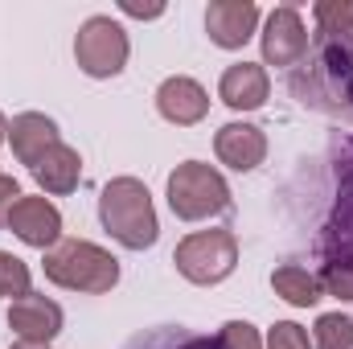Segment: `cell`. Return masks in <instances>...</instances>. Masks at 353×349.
Wrapping results in <instances>:
<instances>
[{"instance_id": "1", "label": "cell", "mask_w": 353, "mask_h": 349, "mask_svg": "<svg viewBox=\"0 0 353 349\" xmlns=\"http://www.w3.org/2000/svg\"><path fill=\"white\" fill-rule=\"evenodd\" d=\"M312 17L316 37L308 41V54L292 70L288 87L304 107L353 123V0H321Z\"/></svg>"}, {"instance_id": "2", "label": "cell", "mask_w": 353, "mask_h": 349, "mask_svg": "<svg viewBox=\"0 0 353 349\" xmlns=\"http://www.w3.org/2000/svg\"><path fill=\"white\" fill-rule=\"evenodd\" d=\"M99 222L103 230L128 247V251H148L161 239V218L152 206V193L140 177H111L99 193Z\"/></svg>"}, {"instance_id": "3", "label": "cell", "mask_w": 353, "mask_h": 349, "mask_svg": "<svg viewBox=\"0 0 353 349\" xmlns=\"http://www.w3.org/2000/svg\"><path fill=\"white\" fill-rule=\"evenodd\" d=\"M41 267H46V279L66 288V292L103 296L119 283V259L87 239H62L58 247L46 251Z\"/></svg>"}, {"instance_id": "4", "label": "cell", "mask_w": 353, "mask_h": 349, "mask_svg": "<svg viewBox=\"0 0 353 349\" xmlns=\"http://www.w3.org/2000/svg\"><path fill=\"white\" fill-rule=\"evenodd\" d=\"M321 267H353V136L333 152V197L316 230Z\"/></svg>"}, {"instance_id": "5", "label": "cell", "mask_w": 353, "mask_h": 349, "mask_svg": "<svg viewBox=\"0 0 353 349\" xmlns=\"http://www.w3.org/2000/svg\"><path fill=\"white\" fill-rule=\"evenodd\" d=\"M169 210L181 222H205L230 210V185L205 161H185L169 173Z\"/></svg>"}, {"instance_id": "6", "label": "cell", "mask_w": 353, "mask_h": 349, "mask_svg": "<svg viewBox=\"0 0 353 349\" xmlns=\"http://www.w3.org/2000/svg\"><path fill=\"white\" fill-rule=\"evenodd\" d=\"M173 263L189 283L214 288L239 267V239L234 230H193L176 243Z\"/></svg>"}, {"instance_id": "7", "label": "cell", "mask_w": 353, "mask_h": 349, "mask_svg": "<svg viewBox=\"0 0 353 349\" xmlns=\"http://www.w3.org/2000/svg\"><path fill=\"white\" fill-rule=\"evenodd\" d=\"M128 29L111 17H87L74 37V58L87 79H115L128 66Z\"/></svg>"}, {"instance_id": "8", "label": "cell", "mask_w": 353, "mask_h": 349, "mask_svg": "<svg viewBox=\"0 0 353 349\" xmlns=\"http://www.w3.org/2000/svg\"><path fill=\"white\" fill-rule=\"evenodd\" d=\"M308 25L300 17L296 4H279L271 8L263 21V33H259V46H263V66H300L304 54H308Z\"/></svg>"}, {"instance_id": "9", "label": "cell", "mask_w": 353, "mask_h": 349, "mask_svg": "<svg viewBox=\"0 0 353 349\" xmlns=\"http://www.w3.org/2000/svg\"><path fill=\"white\" fill-rule=\"evenodd\" d=\"M4 226L25 243V247H37V251H50L62 243V214L50 197H17Z\"/></svg>"}, {"instance_id": "10", "label": "cell", "mask_w": 353, "mask_h": 349, "mask_svg": "<svg viewBox=\"0 0 353 349\" xmlns=\"http://www.w3.org/2000/svg\"><path fill=\"white\" fill-rule=\"evenodd\" d=\"M259 29V4L255 0H210L205 8V33L218 50H243Z\"/></svg>"}, {"instance_id": "11", "label": "cell", "mask_w": 353, "mask_h": 349, "mask_svg": "<svg viewBox=\"0 0 353 349\" xmlns=\"http://www.w3.org/2000/svg\"><path fill=\"white\" fill-rule=\"evenodd\" d=\"M62 321H66L62 304H54L50 296H37V292L8 304V329L29 346H50L62 333Z\"/></svg>"}, {"instance_id": "12", "label": "cell", "mask_w": 353, "mask_h": 349, "mask_svg": "<svg viewBox=\"0 0 353 349\" xmlns=\"http://www.w3.org/2000/svg\"><path fill=\"white\" fill-rule=\"evenodd\" d=\"M214 152H218V161H222L226 169H234V173H255L267 161V136H263V128L234 119V123L218 128Z\"/></svg>"}, {"instance_id": "13", "label": "cell", "mask_w": 353, "mask_h": 349, "mask_svg": "<svg viewBox=\"0 0 353 349\" xmlns=\"http://www.w3.org/2000/svg\"><path fill=\"white\" fill-rule=\"evenodd\" d=\"M157 111H161L169 123H176V128H193V123L205 119L210 94H205V87H201L197 79L173 74V79H165V83L157 87Z\"/></svg>"}, {"instance_id": "14", "label": "cell", "mask_w": 353, "mask_h": 349, "mask_svg": "<svg viewBox=\"0 0 353 349\" xmlns=\"http://www.w3.org/2000/svg\"><path fill=\"white\" fill-rule=\"evenodd\" d=\"M271 94V79H267L263 62H234L222 70V83H218V99L230 107V111H259Z\"/></svg>"}, {"instance_id": "15", "label": "cell", "mask_w": 353, "mask_h": 349, "mask_svg": "<svg viewBox=\"0 0 353 349\" xmlns=\"http://www.w3.org/2000/svg\"><path fill=\"white\" fill-rule=\"evenodd\" d=\"M8 144H12V157L21 165H29V173H33V165L58 144V123L41 111H21L8 123Z\"/></svg>"}, {"instance_id": "16", "label": "cell", "mask_w": 353, "mask_h": 349, "mask_svg": "<svg viewBox=\"0 0 353 349\" xmlns=\"http://www.w3.org/2000/svg\"><path fill=\"white\" fill-rule=\"evenodd\" d=\"M33 177H37V185H41L46 193H54V197L74 193L79 181H83V157H79V148H70V144L58 140V144L33 165Z\"/></svg>"}, {"instance_id": "17", "label": "cell", "mask_w": 353, "mask_h": 349, "mask_svg": "<svg viewBox=\"0 0 353 349\" xmlns=\"http://www.w3.org/2000/svg\"><path fill=\"white\" fill-rule=\"evenodd\" d=\"M271 288H275V296L288 300L292 308H312V304L325 296L316 271H308V267H300V263H279V267L271 271Z\"/></svg>"}, {"instance_id": "18", "label": "cell", "mask_w": 353, "mask_h": 349, "mask_svg": "<svg viewBox=\"0 0 353 349\" xmlns=\"http://www.w3.org/2000/svg\"><path fill=\"white\" fill-rule=\"evenodd\" d=\"M123 349H222V337L193 333V329H181V325H161V329L136 333Z\"/></svg>"}, {"instance_id": "19", "label": "cell", "mask_w": 353, "mask_h": 349, "mask_svg": "<svg viewBox=\"0 0 353 349\" xmlns=\"http://www.w3.org/2000/svg\"><path fill=\"white\" fill-rule=\"evenodd\" d=\"M312 349H353V321L341 312H325L316 317V329H312Z\"/></svg>"}, {"instance_id": "20", "label": "cell", "mask_w": 353, "mask_h": 349, "mask_svg": "<svg viewBox=\"0 0 353 349\" xmlns=\"http://www.w3.org/2000/svg\"><path fill=\"white\" fill-rule=\"evenodd\" d=\"M29 296V267L12 251H0V300H21Z\"/></svg>"}, {"instance_id": "21", "label": "cell", "mask_w": 353, "mask_h": 349, "mask_svg": "<svg viewBox=\"0 0 353 349\" xmlns=\"http://www.w3.org/2000/svg\"><path fill=\"white\" fill-rule=\"evenodd\" d=\"M218 337H222V349H263L259 329H255L251 321H226Z\"/></svg>"}, {"instance_id": "22", "label": "cell", "mask_w": 353, "mask_h": 349, "mask_svg": "<svg viewBox=\"0 0 353 349\" xmlns=\"http://www.w3.org/2000/svg\"><path fill=\"white\" fill-rule=\"evenodd\" d=\"M267 349H312V341L296 321H275L267 333Z\"/></svg>"}, {"instance_id": "23", "label": "cell", "mask_w": 353, "mask_h": 349, "mask_svg": "<svg viewBox=\"0 0 353 349\" xmlns=\"http://www.w3.org/2000/svg\"><path fill=\"white\" fill-rule=\"evenodd\" d=\"M325 296H337V300H353V267H321L316 271Z\"/></svg>"}, {"instance_id": "24", "label": "cell", "mask_w": 353, "mask_h": 349, "mask_svg": "<svg viewBox=\"0 0 353 349\" xmlns=\"http://www.w3.org/2000/svg\"><path fill=\"white\" fill-rule=\"evenodd\" d=\"M17 197H21V185L8 173H0V226H4V218H8V210H12Z\"/></svg>"}, {"instance_id": "25", "label": "cell", "mask_w": 353, "mask_h": 349, "mask_svg": "<svg viewBox=\"0 0 353 349\" xmlns=\"http://www.w3.org/2000/svg\"><path fill=\"white\" fill-rule=\"evenodd\" d=\"M119 8H123V12H128V17H161V12H165V8H161V4H152V8H140V4H132V0H123V4H119Z\"/></svg>"}, {"instance_id": "26", "label": "cell", "mask_w": 353, "mask_h": 349, "mask_svg": "<svg viewBox=\"0 0 353 349\" xmlns=\"http://www.w3.org/2000/svg\"><path fill=\"white\" fill-rule=\"evenodd\" d=\"M4 140H8V119L0 115V144H4Z\"/></svg>"}, {"instance_id": "27", "label": "cell", "mask_w": 353, "mask_h": 349, "mask_svg": "<svg viewBox=\"0 0 353 349\" xmlns=\"http://www.w3.org/2000/svg\"><path fill=\"white\" fill-rule=\"evenodd\" d=\"M8 349H50V346H29V341H17V346H8Z\"/></svg>"}]
</instances>
